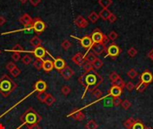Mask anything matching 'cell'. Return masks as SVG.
I'll return each instance as SVG.
<instances>
[{
  "label": "cell",
  "mask_w": 153,
  "mask_h": 129,
  "mask_svg": "<svg viewBox=\"0 0 153 129\" xmlns=\"http://www.w3.org/2000/svg\"><path fill=\"white\" fill-rule=\"evenodd\" d=\"M78 82L85 87L84 93L82 97L83 99L87 91H90L91 93L93 90L98 89V87L102 83L103 78L95 70H92L90 72H84L82 75L78 78Z\"/></svg>",
  "instance_id": "6da1fadb"
},
{
  "label": "cell",
  "mask_w": 153,
  "mask_h": 129,
  "mask_svg": "<svg viewBox=\"0 0 153 129\" xmlns=\"http://www.w3.org/2000/svg\"><path fill=\"white\" fill-rule=\"evenodd\" d=\"M41 120L40 115L33 108H29L20 116V121L22 122V125L17 127V129H21V127L24 125L30 126L33 124H38Z\"/></svg>",
  "instance_id": "7a4b0ae2"
},
{
  "label": "cell",
  "mask_w": 153,
  "mask_h": 129,
  "mask_svg": "<svg viewBox=\"0 0 153 129\" xmlns=\"http://www.w3.org/2000/svg\"><path fill=\"white\" fill-rule=\"evenodd\" d=\"M17 84L7 75H3L0 77V94L3 97L9 96L16 89Z\"/></svg>",
  "instance_id": "3957f363"
},
{
  "label": "cell",
  "mask_w": 153,
  "mask_h": 129,
  "mask_svg": "<svg viewBox=\"0 0 153 129\" xmlns=\"http://www.w3.org/2000/svg\"><path fill=\"white\" fill-rule=\"evenodd\" d=\"M90 38L92 40L93 43H104V44H107L109 40L108 37L105 34H103L99 28H96L93 30L90 35Z\"/></svg>",
  "instance_id": "277c9868"
},
{
  "label": "cell",
  "mask_w": 153,
  "mask_h": 129,
  "mask_svg": "<svg viewBox=\"0 0 153 129\" xmlns=\"http://www.w3.org/2000/svg\"><path fill=\"white\" fill-rule=\"evenodd\" d=\"M30 28H32L37 34L40 35L45 30L46 24H45V22L43 21L40 19V18L37 17V18H34V19H33L32 24V26H30Z\"/></svg>",
  "instance_id": "5b68a950"
},
{
  "label": "cell",
  "mask_w": 153,
  "mask_h": 129,
  "mask_svg": "<svg viewBox=\"0 0 153 129\" xmlns=\"http://www.w3.org/2000/svg\"><path fill=\"white\" fill-rule=\"evenodd\" d=\"M106 51H107V56L111 57L113 59H115V58H117L120 53H121V48L115 45V43H113V44L109 45L107 48H106Z\"/></svg>",
  "instance_id": "8992f818"
},
{
  "label": "cell",
  "mask_w": 153,
  "mask_h": 129,
  "mask_svg": "<svg viewBox=\"0 0 153 129\" xmlns=\"http://www.w3.org/2000/svg\"><path fill=\"white\" fill-rule=\"evenodd\" d=\"M71 37H73V38H75V37L73 36V35H71ZM75 39L80 41L82 47L84 48H86V50H90V48L92 47V45H93L92 40H91L90 36H89V35H85L84 37H82V38H81V39H79V38H75Z\"/></svg>",
  "instance_id": "52a82bcc"
},
{
  "label": "cell",
  "mask_w": 153,
  "mask_h": 129,
  "mask_svg": "<svg viewBox=\"0 0 153 129\" xmlns=\"http://www.w3.org/2000/svg\"><path fill=\"white\" fill-rule=\"evenodd\" d=\"M90 50H92V53L100 56L104 51H106V44H104V43H93Z\"/></svg>",
  "instance_id": "ba28073f"
},
{
  "label": "cell",
  "mask_w": 153,
  "mask_h": 129,
  "mask_svg": "<svg viewBox=\"0 0 153 129\" xmlns=\"http://www.w3.org/2000/svg\"><path fill=\"white\" fill-rule=\"evenodd\" d=\"M68 118H72L76 121H82L85 118V115L82 111V109H75L73 112H71L69 115H67Z\"/></svg>",
  "instance_id": "9c48e42d"
},
{
  "label": "cell",
  "mask_w": 153,
  "mask_h": 129,
  "mask_svg": "<svg viewBox=\"0 0 153 129\" xmlns=\"http://www.w3.org/2000/svg\"><path fill=\"white\" fill-rule=\"evenodd\" d=\"M33 19L30 17L28 14H23L20 18H19V22L22 24V25L25 28H30L32 24Z\"/></svg>",
  "instance_id": "30bf717a"
},
{
  "label": "cell",
  "mask_w": 153,
  "mask_h": 129,
  "mask_svg": "<svg viewBox=\"0 0 153 129\" xmlns=\"http://www.w3.org/2000/svg\"><path fill=\"white\" fill-rule=\"evenodd\" d=\"M60 75H61V76H62L65 80L68 81V80H70L71 77L73 75H75V71H73L70 66L66 65L62 71H60Z\"/></svg>",
  "instance_id": "8fae6325"
},
{
  "label": "cell",
  "mask_w": 153,
  "mask_h": 129,
  "mask_svg": "<svg viewBox=\"0 0 153 129\" xmlns=\"http://www.w3.org/2000/svg\"><path fill=\"white\" fill-rule=\"evenodd\" d=\"M54 68L57 69L58 72L62 71L65 67L66 66V63L65 61L62 58H54Z\"/></svg>",
  "instance_id": "7c38bea8"
},
{
  "label": "cell",
  "mask_w": 153,
  "mask_h": 129,
  "mask_svg": "<svg viewBox=\"0 0 153 129\" xmlns=\"http://www.w3.org/2000/svg\"><path fill=\"white\" fill-rule=\"evenodd\" d=\"M140 81L144 83L149 84L153 81V75L149 70H146L142 73V75H140Z\"/></svg>",
  "instance_id": "4fadbf2b"
},
{
  "label": "cell",
  "mask_w": 153,
  "mask_h": 129,
  "mask_svg": "<svg viewBox=\"0 0 153 129\" xmlns=\"http://www.w3.org/2000/svg\"><path fill=\"white\" fill-rule=\"evenodd\" d=\"M32 53L36 57V58H40V59H43V58H45L46 54H47V51L45 48L42 47V46H40V47H37L34 48V50L32 51Z\"/></svg>",
  "instance_id": "5bb4252c"
},
{
  "label": "cell",
  "mask_w": 153,
  "mask_h": 129,
  "mask_svg": "<svg viewBox=\"0 0 153 129\" xmlns=\"http://www.w3.org/2000/svg\"><path fill=\"white\" fill-rule=\"evenodd\" d=\"M47 88V85L43 80H39L37 81L34 85V90H36L37 93H45Z\"/></svg>",
  "instance_id": "9a60e30c"
},
{
  "label": "cell",
  "mask_w": 153,
  "mask_h": 129,
  "mask_svg": "<svg viewBox=\"0 0 153 129\" xmlns=\"http://www.w3.org/2000/svg\"><path fill=\"white\" fill-rule=\"evenodd\" d=\"M123 93V89L119 86H117L113 84L111 86V88L109 90V95H111L113 98H115V97H120Z\"/></svg>",
  "instance_id": "2e32d148"
},
{
  "label": "cell",
  "mask_w": 153,
  "mask_h": 129,
  "mask_svg": "<svg viewBox=\"0 0 153 129\" xmlns=\"http://www.w3.org/2000/svg\"><path fill=\"white\" fill-rule=\"evenodd\" d=\"M75 25L79 28H86L89 24L87 20L85 19L84 17H82V15H78L76 17V19L75 20Z\"/></svg>",
  "instance_id": "e0dca14e"
},
{
  "label": "cell",
  "mask_w": 153,
  "mask_h": 129,
  "mask_svg": "<svg viewBox=\"0 0 153 129\" xmlns=\"http://www.w3.org/2000/svg\"><path fill=\"white\" fill-rule=\"evenodd\" d=\"M72 61L73 63H75L77 65H82L84 64V55H82L81 52L76 53L75 56L72 58Z\"/></svg>",
  "instance_id": "ac0fdd59"
},
{
  "label": "cell",
  "mask_w": 153,
  "mask_h": 129,
  "mask_svg": "<svg viewBox=\"0 0 153 129\" xmlns=\"http://www.w3.org/2000/svg\"><path fill=\"white\" fill-rule=\"evenodd\" d=\"M42 68L46 73H48L53 70L54 68V64H53V61H51L50 59H46L43 61V66Z\"/></svg>",
  "instance_id": "d6986e66"
},
{
  "label": "cell",
  "mask_w": 153,
  "mask_h": 129,
  "mask_svg": "<svg viewBox=\"0 0 153 129\" xmlns=\"http://www.w3.org/2000/svg\"><path fill=\"white\" fill-rule=\"evenodd\" d=\"M111 12H110L107 8H103L99 14V16L103 20H108L109 16L111 15Z\"/></svg>",
  "instance_id": "ffe728a7"
},
{
  "label": "cell",
  "mask_w": 153,
  "mask_h": 129,
  "mask_svg": "<svg viewBox=\"0 0 153 129\" xmlns=\"http://www.w3.org/2000/svg\"><path fill=\"white\" fill-rule=\"evenodd\" d=\"M30 46H32V47L37 48V47L41 46L42 41H41V40L39 38L38 36H34L33 38L30 39Z\"/></svg>",
  "instance_id": "44dd1931"
},
{
  "label": "cell",
  "mask_w": 153,
  "mask_h": 129,
  "mask_svg": "<svg viewBox=\"0 0 153 129\" xmlns=\"http://www.w3.org/2000/svg\"><path fill=\"white\" fill-rule=\"evenodd\" d=\"M96 55L92 52H88L86 55L84 56V61L85 62H88V63H90L92 64L94 61L96 60Z\"/></svg>",
  "instance_id": "7402d4cb"
},
{
  "label": "cell",
  "mask_w": 153,
  "mask_h": 129,
  "mask_svg": "<svg viewBox=\"0 0 153 129\" xmlns=\"http://www.w3.org/2000/svg\"><path fill=\"white\" fill-rule=\"evenodd\" d=\"M43 59L40 58H36L33 62V66L34 68H36L37 70H40L42 69V66H43Z\"/></svg>",
  "instance_id": "603a6c76"
},
{
  "label": "cell",
  "mask_w": 153,
  "mask_h": 129,
  "mask_svg": "<svg viewBox=\"0 0 153 129\" xmlns=\"http://www.w3.org/2000/svg\"><path fill=\"white\" fill-rule=\"evenodd\" d=\"M85 127H86V129H97L99 127V125L97 124V122L95 120L91 119L85 125Z\"/></svg>",
  "instance_id": "cb8c5ba5"
},
{
  "label": "cell",
  "mask_w": 153,
  "mask_h": 129,
  "mask_svg": "<svg viewBox=\"0 0 153 129\" xmlns=\"http://www.w3.org/2000/svg\"><path fill=\"white\" fill-rule=\"evenodd\" d=\"M55 101H56V99H55V97H54L52 94H50V93H47V99H46V101H45V103L47 104V106L49 107V106L53 105Z\"/></svg>",
  "instance_id": "d4e9b609"
},
{
  "label": "cell",
  "mask_w": 153,
  "mask_h": 129,
  "mask_svg": "<svg viewBox=\"0 0 153 129\" xmlns=\"http://www.w3.org/2000/svg\"><path fill=\"white\" fill-rule=\"evenodd\" d=\"M99 18H100L99 14H97L96 12H91V13L90 14V15H89V20H90V22H91L92 23L97 22L98 20H99Z\"/></svg>",
  "instance_id": "484cf974"
},
{
  "label": "cell",
  "mask_w": 153,
  "mask_h": 129,
  "mask_svg": "<svg viewBox=\"0 0 153 129\" xmlns=\"http://www.w3.org/2000/svg\"><path fill=\"white\" fill-rule=\"evenodd\" d=\"M134 122H135V120H134L133 118H127V119L124 122V126L126 127L127 129H132V126H133V125L134 124Z\"/></svg>",
  "instance_id": "4316f807"
},
{
  "label": "cell",
  "mask_w": 153,
  "mask_h": 129,
  "mask_svg": "<svg viewBox=\"0 0 153 129\" xmlns=\"http://www.w3.org/2000/svg\"><path fill=\"white\" fill-rule=\"evenodd\" d=\"M112 0H99V4L103 8H107L112 5Z\"/></svg>",
  "instance_id": "83f0119b"
},
{
  "label": "cell",
  "mask_w": 153,
  "mask_h": 129,
  "mask_svg": "<svg viewBox=\"0 0 153 129\" xmlns=\"http://www.w3.org/2000/svg\"><path fill=\"white\" fill-rule=\"evenodd\" d=\"M132 129H145V126L143 125V123L140 120H135L134 124L132 126Z\"/></svg>",
  "instance_id": "f1b7e54d"
},
{
  "label": "cell",
  "mask_w": 153,
  "mask_h": 129,
  "mask_svg": "<svg viewBox=\"0 0 153 129\" xmlns=\"http://www.w3.org/2000/svg\"><path fill=\"white\" fill-rule=\"evenodd\" d=\"M147 86H148V84H147V83H144L140 81L138 83V84L135 86V88H136V90L138 91H140V93H142V91H144V90L147 88Z\"/></svg>",
  "instance_id": "f546056e"
},
{
  "label": "cell",
  "mask_w": 153,
  "mask_h": 129,
  "mask_svg": "<svg viewBox=\"0 0 153 129\" xmlns=\"http://www.w3.org/2000/svg\"><path fill=\"white\" fill-rule=\"evenodd\" d=\"M10 51H13V52H25V50H24V48L22 45H20L19 43H17L16 45H15L13 48H12V50Z\"/></svg>",
  "instance_id": "4dcf8cb0"
},
{
  "label": "cell",
  "mask_w": 153,
  "mask_h": 129,
  "mask_svg": "<svg viewBox=\"0 0 153 129\" xmlns=\"http://www.w3.org/2000/svg\"><path fill=\"white\" fill-rule=\"evenodd\" d=\"M113 84L117 85V86H119V87H121L122 89L125 87V83L124 82V80L122 79L121 77H118V78L113 83Z\"/></svg>",
  "instance_id": "1f68e13d"
},
{
  "label": "cell",
  "mask_w": 153,
  "mask_h": 129,
  "mask_svg": "<svg viewBox=\"0 0 153 129\" xmlns=\"http://www.w3.org/2000/svg\"><path fill=\"white\" fill-rule=\"evenodd\" d=\"M102 65H103L102 60H100V58H96V60L92 63V66H93V68H94V69H100Z\"/></svg>",
  "instance_id": "d6a6232c"
},
{
  "label": "cell",
  "mask_w": 153,
  "mask_h": 129,
  "mask_svg": "<svg viewBox=\"0 0 153 129\" xmlns=\"http://www.w3.org/2000/svg\"><path fill=\"white\" fill-rule=\"evenodd\" d=\"M61 93H62V94L65 96L69 95V93H71V88L68 85H64V86H62V88H61Z\"/></svg>",
  "instance_id": "836d02e7"
},
{
  "label": "cell",
  "mask_w": 153,
  "mask_h": 129,
  "mask_svg": "<svg viewBox=\"0 0 153 129\" xmlns=\"http://www.w3.org/2000/svg\"><path fill=\"white\" fill-rule=\"evenodd\" d=\"M137 75H138V73L134 68H131V69H129V71L127 72V75L130 79H134L137 76Z\"/></svg>",
  "instance_id": "e575fe53"
},
{
  "label": "cell",
  "mask_w": 153,
  "mask_h": 129,
  "mask_svg": "<svg viewBox=\"0 0 153 129\" xmlns=\"http://www.w3.org/2000/svg\"><path fill=\"white\" fill-rule=\"evenodd\" d=\"M71 46H72V43L68 40H63L62 43H61V47H62L65 50H68L71 48Z\"/></svg>",
  "instance_id": "d590c367"
},
{
  "label": "cell",
  "mask_w": 153,
  "mask_h": 129,
  "mask_svg": "<svg viewBox=\"0 0 153 129\" xmlns=\"http://www.w3.org/2000/svg\"><path fill=\"white\" fill-rule=\"evenodd\" d=\"M47 96V93H39L38 95H37V99H38L40 102L45 103Z\"/></svg>",
  "instance_id": "8d00e7d4"
},
{
  "label": "cell",
  "mask_w": 153,
  "mask_h": 129,
  "mask_svg": "<svg viewBox=\"0 0 153 129\" xmlns=\"http://www.w3.org/2000/svg\"><path fill=\"white\" fill-rule=\"evenodd\" d=\"M82 66H83V69H84L85 72H90V71L94 70L93 66H92V64L88 63V62H84Z\"/></svg>",
  "instance_id": "74e56055"
},
{
  "label": "cell",
  "mask_w": 153,
  "mask_h": 129,
  "mask_svg": "<svg viewBox=\"0 0 153 129\" xmlns=\"http://www.w3.org/2000/svg\"><path fill=\"white\" fill-rule=\"evenodd\" d=\"M32 58H30V56H28V55H26V56H24L22 58V62L25 65H29L30 63H32Z\"/></svg>",
  "instance_id": "f35d334b"
},
{
  "label": "cell",
  "mask_w": 153,
  "mask_h": 129,
  "mask_svg": "<svg viewBox=\"0 0 153 129\" xmlns=\"http://www.w3.org/2000/svg\"><path fill=\"white\" fill-rule=\"evenodd\" d=\"M118 77H120V75H118L117 72H112V73L109 75V80H110V82H111L112 83H113Z\"/></svg>",
  "instance_id": "ab89813d"
},
{
  "label": "cell",
  "mask_w": 153,
  "mask_h": 129,
  "mask_svg": "<svg viewBox=\"0 0 153 129\" xmlns=\"http://www.w3.org/2000/svg\"><path fill=\"white\" fill-rule=\"evenodd\" d=\"M107 37H108V39H109L110 40L115 41V40L118 38V34L115 32H114V30H112V32H109V34L107 35Z\"/></svg>",
  "instance_id": "60d3db41"
},
{
  "label": "cell",
  "mask_w": 153,
  "mask_h": 129,
  "mask_svg": "<svg viewBox=\"0 0 153 129\" xmlns=\"http://www.w3.org/2000/svg\"><path fill=\"white\" fill-rule=\"evenodd\" d=\"M91 93H92V95L96 98V99H100L102 96V91L99 89H95L91 91Z\"/></svg>",
  "instance_id": "b9f144b4"
},
{
  "label": "cell",
  "mask_w": 153,
  "mask_h": 129,
  "mask_svg": "<svg viewBox=\"0 0 153 129\" xmlns=\"http://www.w3.org/2000/svg\"><path fill=\"white\" fill-rule=\"evenodd\" d=\"M121 106H122V108H123L124 109L127 110V109H129V108L131 107V102L128 100H125V101H122Z\"/></svg>",
  "instance_id": "7bdbcfd3"
},
{
  "label": "cell",
  "mask_w": 153,
  "mask_h": 129,
  "mask_svg": "<svg viewBox=\"0 0 153 129\" xmlns=\"http://www.w3.org/2000/svg\"><path fill=\"white\" fill-rule=\"evenodd\" d=\"M127 53L129 55V57L131 58H134L137 55V50L135 48H130L129 50H127Z\"/></svg>",
  "instance_id": "ee69618b"
},
{
  "label": "cell",
  "mask_w": 153,
  "mask_h": 129,
  "mask_svg": "<svg viewBox=\"0 0 153 129\" xmlns=\"http://www.w3.org/2000/svg\"><path fill=\"white\" fill-rule=\"evenodd\" d=\"M112 103L115 107H118L119 105H121L122 103V100L120 99V97H115L112 99Z\"/></svg>",
  "instance_id": "f6af8a7d"
},
{
  "label": "cell",
  "mask_w": 153,
  "mask_h": 129,
  "mask_svg": "<svg viewBox=\"0 0 153 129\" xmlns=\"http://www.w3.org/2000/svg\"><path fill=\"white\" fill-rule=\"evenodd\" d=\"M22 73V71H21V69L20 68H18V67L16 66L15 68L14 69V70H12L11 72H10V73L12 75H13L14 77H17L18 75H20V73Z\"/></svg>",
  "instance_id": "bcb514c9"
},
{
  "label": "cell",
  "mask_w": 153,
  "mask_h": 129,
  "mask_svg": "<svg viewBox=\"0 0 153 129\" xmlns=\"http://www.w3.org/2000/svg\"><path fill=\"white\" fill-rule=\"evenodd\" d=\"M16 67V65L15 64V62H9L5 65V68H7L9 72H11L12 70H14Z\"/></svg>",
  "instance_id": "7dc6e473"
},
{
  "label": "cell",
  "mask_w": 153,
  "mask_h": 129,
  "mask_svg": "<svg viewBox=\"0 0 153 129\" xmlns=\"http://www.w3.org/2000/svg\"><path fill=\"white\" fill-rule=\"evenodd\" d=\"M12 58L15 61V62H17L21 59V54L19 52H14L13 55H12Z\"/></svg>",
  "instance_id": "c3c4849f"
},
{
  "label": "cell",
  "mask_w": 153,
  "mask_h": 129,
  "mask_svg": "<svg viewBox=\"0 0 153 129\" xmlns=\"http://www.w3.org/2000/svg\"><path fill=\"white\" fill-rule=\"evenodd\" d=\"M125 88L129 91H133L134 88H135V85H134L132 82H128L126 84H125Z\"/></svg>",
  "instance_id": "681fc988"
},
{
  "label": "cell",
  "mask_w": 153,
  "mask_h": 129,
  "mask_svg": "<svg viewBox=\"0 0 153 129\" xmlns=\"http://www.w3.org/2000/svg\"><path fill=\"white\" fill-rule=\"evenodd\" d=\"M115 20H117V16H115L114 14H111V15H110L109 18H108V22L110 23H113V22H115Z\"/></svg>",
  "instance_id": "f907efd6"
},
{
  "label": "cell",
  "mask_w": 153,
  "mask_h": 129,
  "mask_svg": "<svg viewBox=\"0 0 153 129\" xmlns=\"http://www.w3.org/2000/svg\"><path fill=\"white\" fill-rule=\"evenodd\" d=\"M30 2L33 5V7H37V5L41 2V0H30Z\"/></svg>",
  "instance_id": "816d5d0a"
},
{
  "label": "cell",
  "mask_w": 153,
  "mask_h": 129,
  "mask_svg": "<svg viewBox=\"0 0 153 129\" xmlns=\"http://www.w3.org/2000/svg\"><path fill=\"white\" fill-rule=\"evenodd\" d=\"M28 129H40V126L38 124H33V125H30V126H27Z\"/></svg>",
  "instance_id": "f5cc1de1"
},
{
  "label": "cell",
  "mask_w": 153,
  "mask_h": 129,
  "mask_svg": "<svg viewBox=\"0 0 153 129\" xmlns=\"http://www.w3.org/2000/svg\"><path fill=\"white\" fill-rule=\"evenodd\" d=\"M5 22H7V19H5L4 16H0V26L4 25V24L5 23Z\"/></svg>",
  "instance_id": "db71d44e"
},
{
  "label": "cell",
  "mask_w": 153,
  "mask_h": 129,
  "mask_svg": "<svg viewBox=\"0 0 153 129\" xmlns=\"http://www.w3.org/2000/svg\"><path fill=\"white\" fill-rule=\"evenodd\" d=\"M149 58H150L153 61V50H152L149 53Z\"/></svg>",
  "instance_id": "11a10c76"
},
{
  "label": "cell",
  "mask_w": 153,
  "mask_h": 129,
  "mask_svg": "<svg viewBox=\"0 0 153 129\" xmlns=\"http://www.w3.org/2000/svg\"><path fill=\"white\" fill-rule=\"evenodd\" d=\"M19 1H20V2H21L22 4H25V3H26V2L28 1V0H19Z\"/></svg>",
  "instance_id": "9f6ffc18"
},
{
  "label": "cell",
  "mask_w": 153,
  "mask_h": 129,
  "mask_svg": "<svg viewBox=\"0 0 153 129\" xmlns=\"http://www.w3.org/2000/svg\"><path fill=\"white\" fill-rule=\"evenodd\" d=\"M0 129H5V126L2 124H0Z\"/></svg>",
  "instance_id": "6f0895ef"
},
{
  "label": "cell",
  "mask_w": 153,
  "mask_h": 129,
  "mask_svg": "<svg viewBox=\"0 0 153 129\" xmlns=\"http://www.w3.org/2000/svg\"><path fill=\"white\" fill-rule=\"evenodd\" d=\"M145 129H153V128H151V127H145Z\"/></svg>",
  "instance_id": "680465c9"
},
{
  "label": "cell",
  "mask_w": 153,
  "mask_h": 129,
  "mask_svg": "<svg viewBox=\"0 0 153 129\" xmlns=\"http://www.w3.org/2000/svg\"><path fill=\"white\" fill-rule=\"evenodd\" d=\"M0 54H1V50H0Z\"/></svg>",
  "instance_id": "91938a15"
}]
</instances>
